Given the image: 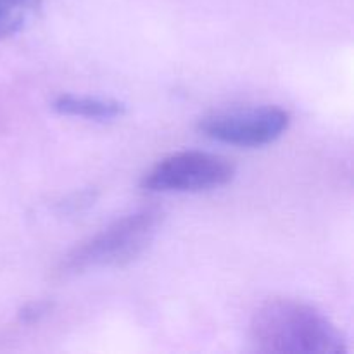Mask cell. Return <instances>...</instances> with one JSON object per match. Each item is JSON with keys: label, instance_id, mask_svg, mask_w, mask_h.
<instances>
[{"label": "cell", "instance_id": "8992f818", "mask_svg": "<svg viewBox=\"0 0 354 354\" xmlns=\"http://www.w3.org/2000/svg\"><path fill=\"white\" fill-rule=\"evenodd\" d=\"M44 0H0V40L14 37L33 21Z\"/></svg>", "mask_w": 354, "mask_h": 354}, {"label": "cell", "instance_id": "5b68a950", "mask_svg": "<svg viewBox=\"0 0 354 354\" xmlns=\"http://www.w3.org/2000/svg\"><path fill=\"white\" fill-rule=\"evenodd\" d=\"M52 109L62 116L85 118V120L93 121H113L123 116L127 107L120 100L107 99V97L61 93L52 102Z\"/></svg>", "mask_w": 354, "mask_h": 354}, {"label": "cell", "instance_id": "3957f363", "mask_svg": "<svg viewBox=\"0 0 354 354\" xmlns=\"http://www.w3.org/2000/svg\"><path fill=\"white\" fill-rule=\"evenodd\" d=\"M235 176V166L227 158L203 151H182L159 159L142 176V189L149 192H203L223 187Z\"/></svg>", "mask_w": 354, "mask_h": 354}, {"label": "cell", "instance_id": "6da1fadb", "mask_svg": "<svg viewBox=\"0 0 354 354\" xmlns=\"http://www.w3.org/2000/svg\"><path fill=\"white\" fill-rule=\"evenodd\" d=\"M249 337L259 353L342 354L346 337L320 310L296 299H272L252 315Z\"/></svg>", "mask_w": 354, "mask_h": 354}, {"label": "cell", "instance_id": "7a4b0ae2", "mask_svg": "<svg viewBox=\"0 0 354 354\" xmlns=\"http://www.w3.org/2000/svg\"><path fill=\"white\" fill-rule=\"evenodd\" d=\"M162 213L156 207H144L113 221L80 242L59 265L61 275H76L86 270L121 268L138 258L154 241Z\"/></svg>", "mask_w": 354, "mask_h": 354}, {"label": "cell", "instance_id": "52a82bcc", "mask_svg": "<svg viewBox=\"0 0 354 354\" xmlns=\"http://www.w3.org/2000/svg\"><path fill=\"white\" fill-rule=\"evenodd\" d=\"M48 310H50V304L48 303H41V301L40 303H30L21 310L19 318L24 324H35L41 317H45L48 313Z\"/></svg>", "mask_w": 354, "mask_h": 354}, {"label": "cell", "instance_id": "277c9868", "mask_svg": "<svg viewBox=\"0 0 354 354\" xmlns=\"http://www.w3.org/2000/svg\"><path fill=\"white\" fill-rule=\"evenodd\" d=\"M290 127L289 111L279 106L232 107L201 118L204 137L235 147L256 149L279 140Z\"/></svg>", "mask_w": 354, "mask_h": 354}]
</instances>
